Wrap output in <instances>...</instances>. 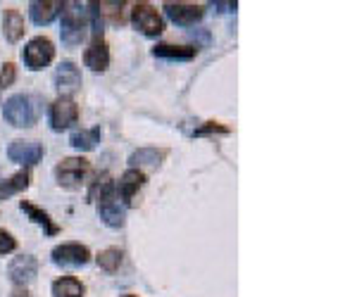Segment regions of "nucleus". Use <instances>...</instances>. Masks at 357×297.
Masks as SVG:
<instances>
[{
    "label": "nucleus",
    "mask_w": 357,
    "mask_h": 297,
    "mask_svg": "<svg viewBox=\"0 0 357 297\" xmlns=\"http://www.w3.org/2000/svg\"><path fill=\"white\" fill-rule=\"evenodd\" d=\"M38 112H41L38 100L33 98V95H26V93L13 95V98L5 102V110H3L8 124H13V127H17V129L33 127V124L38 122Z\"/></svg>",
    "instance_id": "nucleus-1"
},
{
    "label": "nucleus",
    "mask_w": 357,
    "mask_h": 297,
    "mask_svg": "<svg viewBox=\"0 0 357 297\" xmlns=\"http://www.w3.org/2000/svg\"><path fill=\"white\" fill-rule=\"evenodd\" d=\"M36 273H38V262H36V257H31V255L15 257V259L10 262V266H8L10 281L22 285V288H24L26 283H31L33 278H36Z\"/></svg>",
    "instance_id": "nucleus-10"
},
{
    "label": "nucleus",
    "mask_w": 357,
    "mask_h": 297,
    "mask_svg": "<svg viewBox=\"0 0 357 297\" xmlns=\"http://www.w3.org/2000/svg\"><path fill=\"white\" fill-rule=\"evenodd\" d=\"M84 62L91 72H105L110 67V48L102 38H93V43L86 48Z\"/></svg>",
    "instance_id": "nucleus-13"
},
{
    "label": "nucleus",
    "mask_w": 357,
    "mask_h": 297,
    "mask_svg": "<svg viewBox=\"0 0 357 297\" xmlns=\"http://www.w3.org/2000/svg\"><path fill=\"white\" fill-rule=\"evenodd\" d=\"M124 297H136V295H124Z\"/></svg>",
    "instance_id": "nucleus-29"
},
{
    "label": "nucleus",
    "mask_w": 357,
    "mask_h": 297,
    "mask_svg": "<svg viewBox=\"0 0 357 297\" xmlns=\"http://www.w3.org/2000/svg\"><path fill=\"white\" fill-rule=\"evenodd\" d=\"M53 264L57 266H67V269H74V266H84L91 262V250L82 243H62L53 248Z\"/></svg>",
    "instance_id": "nucleus-6"
},
{
    "label": "nucleus",
    "mask_w": 357,
    "mask_h": 297,
    "mask_svg": "<svg viewBox=\"0 0 357 297\" xmlns=\"http://www.w3.org/2000/svg\"><path fill=\"white\" fill-rule=\"evenodd\" d=\"M15 248H17V241L13 238V233H8V231H3V228H0V255L13 252Z\"/></svg>",
    "instance_id": "nucleus-27"
},
{
    "label": "nucleus",
    "mask_w": 357,
    "mask_h": 297,
    "mask_svg": "<svg viewBox=\"0 0 357 297\" xmlns=\"http://www.w3.org/2000/svg\"><path fill=\"white\" fill-rule=\"evenodd\" d=\"M165 13L174 24L191 26L195 22L203 19L205 10H203V5H195V3H165Z\"/></svg>",
    "instance_id": "nucleus-9"
},
{
    "label": "nucleus",
    "mask_w": 357,
    "mask_h": 297,
    "mask_svg": "<svg viewBox=\"0 0 357 297\" xmlns=\"http://www.w3.org/2000/svg\"><path fill=\"white\" fill-rule=\"evenodd\" d=\"M29 181H31V176H29V171H20V174H15L13 179L8 181H0V202H5V200H10L17 193L26 191L29 188Z\"/></svg>",
    "instance_id": "nucleus-21"
},
{
    "label": "nucleus",
    "mask_w": 357,
    "mask_h": 297,
    "mask_svg": "<svg viewBox=\"0 0 357 297\" xmlns=\"http://www.w3.org/2000/svg\"><path fill=\"white\" fill-rule=\"evenodd\" d=\"M17 79V67L13 62H5L3 70H0V88H8V86H13Z\"/></svg>",
    "instance_id": "nucleus-25"
},
{
    "label": "nucleus",
    "mask_w": 357,
    "mask_h": 297,
    "mask_svg": "<svg viewBox=\"0 0 357 297\" xmlns=\"http://www.w3.org/2000/svg\"><path fill=\"white\" fill-rule=\"evenodd\" d=\"M10 297H29V290H26V288H22V285H20V288H15V290H13V295H10Z\"/></svg>",
    "instance_id": "nucleus-28"
},
{
    "label": "nucleus",
    "mask_w": 357,
    "mask_h": 297,
    "mask_svg": "<svg viewBox=\"0 0 357 297\" xmlns=\"http://www.w3.org/2000/svg\"><path fill=\"white\" fill-rule=\"evenodd\" d=\"M122 257H124V252L119 248H107V250H102V252L96 257V262H98V266H100L102 271L114 273L119 269V264H122Z\"/></svg>",
    "instance_id": "nucleus-23"
},
{
    "label": "nucleus",
    "mask_w": 357,
    "mask_h": 297,
    "mask_svg": "<svg viewBox=\"0 0 357 297\" xmlns=\"http://www.w3.org/2000/svg\"><path fill=\"white\" fill-rule=\"evenodd\" d=\"M131 22H134V26L143 33V36L155 38L165 31L162 17H160V13L151 3H136L134 10H131Z\"/></svg>",
    "instance_id": "nucleus-4"
},
{
    "label": "nucleus",
    "mask_w": 357,
    "mask_h": 297,
    "mask_svg": "<svg viewBox=\"0 0 357 297\" xmlns=\"http://www.w3.org/2000/svg\"><path fill=\"white\" fill-rule=\"evenodd\" d=\"M98 214H100L102 224L110 228H122L126 221V209L117 202V198H105L98 202Z\"/></svg>",
    "instance_id": "nucleus-15"
},
{
    "label": "nucleus",
    "mask_w": 357,
    "mask_h": 297,
    "mask_svg": "<svg viewBox=\"0 0 357 297\" xmlns=\"http://www.w3.org/2000/svg\"><path fill=\"white\" fill-rule=\"evenodd\" d=\"M89 169H91L89 159H84V157H67V159H62V162L55 167V179H57V184H60L62 188H69V191H72V188L82 186L84 176L89 174Z\"/></svg>",
    "instance_id": "nucleus-5"
},
{
    "label": "nucleus",
    "mask_w": 357,
    "mask_h": 297,
    "mask_svg": "<svg viewBox=\"0 0 357 297\" xmlns=\"http://www.w3.org/2000/svg\"><path fill=\"white\" fill-rule=\"evenodd\" d=\"M198 48L193 45H169V43H160L153 48V55L160 57V60H193Z\"/></svg>",
    "instance_id": "nucleus-18"
},
{
    "label": "nucleus",
    "mask_w": 357,
    "mask_h": 297,
    "mask_svg": "<svg viewBox=\"0 0 357 297\" xmlns=\"http://www.w3.org/2000/svg\"><path fill=\"white\" fill-rule=\"evenodd\" d=\"M3 29H5V38L10 43H17L22 36H24L26 26H24V17L17 8H8L5 10V22H3Z\"/></svg>",
    "instance_id": "nucleus-19"
},
{
    "label": "nucleus",
    "mask_w": 357,
    "mask_h": 297,
    "mask_svg": "<svg viewBox=\"0 0 357 297\" xmlns=\"http://www.w3.org/2000/svg\"><path fill=\"white\" fill-rule=\"evenodd\" d=\"M212 134H229V129L222 127V124H217V122H207L205 127L195 129L193 136H212Z\"/></svg>",
    "instance_id": "nucleus-26"
},
{
    "label": "nucleus",
    "mask_w": 357,
    "mask_h": 297,
    "mask_svg": "<svg viewBox=\"0 0 357 297\" xmlns=\"http://www.w3.org/2000/svg\"><path fill=\"white\" fill-rule=\"evenodd\" d=\"M143 184H146V174H143V171H138V169L124 171L122 179H119V184H117L119 198H122L126 204H131L134 198L138 195V191L143 188Z\"/></svg>",
    "instance_id": "nucleus-14"
},
{
    "label": "nucleus",
    "mask_w": 357,
    "mask_h": 297,
    "mask_svg": "<svg viewBox=\"0 0 357 297\" xmlns=\"http://www.w3.org/2000/svg\"><path fill=\"white\" fill-rule=\"evenodd\" d=\"M55 88H57V93H60L62 98H69V100H72V95L82 88V72H79V67L74 65L72 60H65V62H60V65H57Z\"/></svg>",
    "instance_id": "nucleus-7"
},
{
    "label": "nucleus",
    "mask_w": 357,
    "mask_h": 297,
    "mask_svg": "<svg viewBox=\"0 0 357 297\" xmlns=\"http://www.w3.org/2000/svg\"><path fill=\"white\" fill-rule=\"evenodd\" d=\"M22 57H24V65L29 67V70L38 72V70H43V67H48L50 62H53L55 45H53L50 38L36 36V38H31V41L26 43V48H24V53H22Z\"/></svg>",
    "instance_id": "nucleus-3"
},
{
    "label": "nucleus",
    "mask_w": 357,
    "mask_h": 297,
    "mask_svg": "<svg viewBox=\"0 0 357 297\" xmlns=\"http://www.w3.org/2000/svg\"><path fill=\"white\" fill-rule=\"evenodd\" d=\"M20 209L29 216V219L33 221V224L43 228L45 236H57V233H60V226H57L55 221L50 219V214H48V212H43V209H41V207H36V204H31L29 200H22V202H20Z\"/></svg>",
    "instance_id": "nucleus-17"
},
{
    "label": "nucleus",
    "mask_w": 357,
    "mask_h": 297,
    "mask_svg": "<svg viewBox=\"0 0 357 297\" xmlns=\"http://www.w3.org/2000/svg\"><path fill=\"white\" fill-rule=\"evenodd\" d=\"M100 143V129H82V131H74L69 136V145L77 147V150H93V147Z\"/></svg>",
    "instance_id": "nucleus-22"
},
{
    "label": "nucleus",
    "mask_w": 357,
    "mask_h": 297,
    "mask_svg": "<svg viewBox=\"0 0 357 297\" xmlns=\"http://www.w3.org/2000/svg\"><path fill=\"white\" fill-rule=\"evenodd\" d=\"M53 297H84L86 288L79 278L74 276H62L53 283Z\"/></svg>",
    "instance_id": "nucleus-20"
},
{
    "label": "nucleus",
    "mask_w": 357,
    "mask_h": 297,
    "mask_svg": "<svg viewBox=\"0 0 357 297\" xmlns=\"http://www.w3.org/2000/svg\"><path fill=\"white\" fill-rule=\"evenodd\" d=\"M43 145L36 141H13L8 147V157L17 164H26V167L36 164L43 157Z\"/></svg>",
    "instance_id": "nucleus-11"
},
{
    "label": "nucleus",
    "mask_w": 357,
    "mask_h": 297,
    "mask_svg": "<svg viewBox=\"0 0 357 297\" xmlns=\"http://www.w3.org/2000/svg\"><path fill=\"white\" fill-rule=\"evenodd\" d=\"M62 10H65V3H60V0H33V3L29 5L31 22L38 26L50 24V22H53Z\"/></svg>",
    "instance_id": "nucleus-12"
},
{
    "label": "nucleus",
    "mask_w": 357,
    "mask_h": 297,
    "mask_svg": "<svg viewBox=\"0 0 357 297\" xmlns=\"http://www.w3.org/2000/svg\"><path fill=\"white\" fill-rule=\"evenodd\" d=\"M114 195V184L107 176H102V181L98 179L93 188H91V193H89V198L93 200V202H100V200H105V198H112Z\"/></svg>",
    "instance_id": "nucleus-24"
},
{
    "label": "nucleus",
    "mask_w": 357,
    "mask_h": 297,
    "mask_svg": "<svg viewBox=\"0 0 357 297\" xmlns=\"http://www.w3.org/2000/svg\"><path fill=\"white\" fill-rule=\"evenodd\" d=\"M79 122V105L69 98H57L50 105V127L53 131H65Z\"/></svg>",
    "instance_id": "nucleus-8"
},
{
    "label": "nucleus",
    "mask_w": 357,
    "mask_h": 297,
    "mask_svg": "<svg viewBox=\"0 0 357 297\" xmlns=\"http://www.w3.org/2000/svg\"><path fill=\"white\" fill-rule=\"evenodd\" d=\"M167 150H158V147H138L136 152H131L129 164L134 169H158L165 162Z\"/></svg>",
    "instance_id": "nucleus-16"
},
{
    "label": "nucleus",
    "mask_w": 357,
    "mask_h": 297,
    "mask_svg": "<svg viewBox=\"0 0 357 297\" xmlns=\"http://www.w3.org/2000/svg\"><path fill=\"white\" fill-rule=\"evenodd\" d=\"M86 29H89V13L82 5H65L62 10V43L74 48L86 38Z\"/></svg>",
    "instance_id": "nucleus-2"
}]
</instances>
